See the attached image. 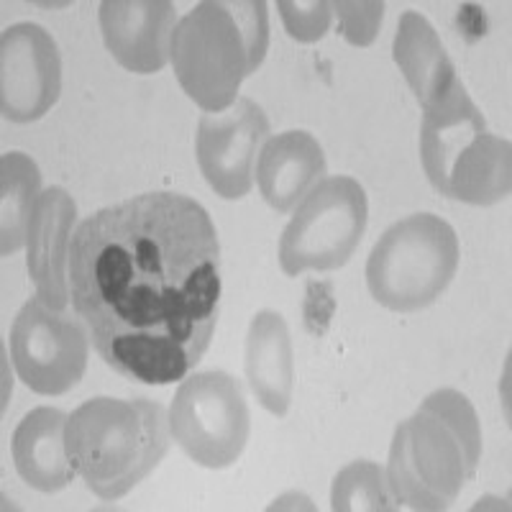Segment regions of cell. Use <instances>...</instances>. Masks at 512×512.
<instances>
[{"instance_id": "cell-1", "label": "cell", "mask_w": 512, "mask_h": 512, "mask_svg": "<svg viewBox=\"0 0 512 512\" xmlns=\"http://www.w3.org/2000/svg\"><path fill=\"white\" fill-rule=\"evenodd\" d=\"M70 292L108 367L141 384L187 377L221 305V244L208 210L177 192L98 210L72 239Z\"/></svg>"}, {"instance_id": "cell-2", "label": "cell", "mask_w": 512, "mask_h": 512, "mask_svg": "<svg viewBox=\"0 0 512 512\" xmlns=\"http://www.w3.org/2000/svg\"><path fill=\"white\" fill-rule=\"evenodd\" d=\"M479 459L482 431L472 402L446 387L397 425L384 477L397 505L436 512L454 505L477 474Z\"/></svg>"}, {"instance_id": "cell-3", "label": "cell", "mask_w": 512, "mask_h": 512, "mask_svg": "<svg viewBox=\"0 0 512 512\" xmlns=\"http://www.w3.org/2000/svg\"><path fill=\"white\" fill-rule=\"evenodd\" d=\"M267 49V3L205 0L177 21L169 59L187 98L221 113L239 100L241 82L259 70Z\"/></svg>"}, {"instance_id": "cell-4", "label": "cell", "mask_w": 512, "mask_h": 512, "mask_svg": "<svg viewBox=\"0 0 512 512\" xmlns=\"http://www.w3.org/2000/svg\"><path fill=\"white\" fill-rule=\"evenodd\" d=\"M172 428L152 400L95 397L67 418V454L75 472L100 500H118L159 466Z\"/></svg>"}, {"instance_id": "cell-5", "label": "cell", "mask_w": 512, "mask_h": 512, "mask_svg": "<svg viewBox=\"0 0 512 512\" xmlns=\"http://www.w3.org/2000/svg\"><path fill=\"white\" fill-rule=\"evenodd\" d=\"M420 162L441 195L469 205H495L510 195V141L489 134L487 121L459 80L425 105Z\"/></svg>"}, {"instance_id": "cell-6", "label": "cell", "mask_w": 512, "mask_h": 512, "mask_svg": "<svg viewBox=\"0 0 512 512\" xmlns=\"http://www.w3.org/2000/svg\"><path fill=\"white\" fill-rule=\"evenodd\" d=\"M459 269V239L443 218L415 213L384 231L367 262V285L384 308L413 313L436 303Z\"/></svg>"}, {"instance_id": "cell-7", "label": "cell", "mask_w": 512, "mask_h": 512, "mask_svg": "<svg viewBox=\"0 0 512 512\" xmlns=\"http://www.w3.org/2000/svg\"><path fill=\"white\" fill-rule=\"evenodd\" d=\"M367 195L351 177H328L308 192L280 241L282 272H333L354 256L367 231Z\"/></svg>"}, {"instance_id": "cell-8", "label": "cell", "mask_w": 512, "mask_h": 512, "mask_svg": "<svg viewBox=\"0 0 512 512\" xmlns=\"http://www.w3.org/2000/svg\"><path fill=\"white\" fill-rule=\"evenodd\" d=\"M169 428L177 446L195 464L226 469L236 464L249 441V405L239 379L226 372H198L180 384Z\"/></svg>"}, {"instance_id": "cell-9", "label": "cell", "mask_w": 512, "mask_h": 512, "mask_svg": "<svg viewBox=\"0 0 512 512\" xmlns=\"http://www.w3.org/2000/svg\"><path fill=\"white\" fill-rule=\"evenodd\" d=\"M11 359L31 392L64 395L88 367V333L80 320L34 297L13 320Z\"/></svg>"}, {"instance_id": "cell-10", "label": "cell", "mask_w": 512, "mask_h": 512, "mask_svg": "<svg viewBox=\"0 0 512 512\" xmlns=\"http://www.w3.org/2000/svg\"><path fill=\"white\" fill-rule=\"evenodd\" d=\"M62 90L57 44L36 24H16L0 39V111L13 123L39 121Z\"/></svg>"}, {"instance_id": "cell-11", "label": "cell", "mask_w": 512, "mask_h": 512, "mask_svg": "<svg viewBox=\"0 0 512 512\" xmlns=\"http://www.w3.org/2000/svg\"><path fill=\"white\" fill-rule=\"evenodd\" d=\"M269 121L254 100L239 98L221 113H205L198 126V164L208 185L226 200L249 195L254 159Z\"/></svg>"}, {"instance_id": "cell-12", "label": "cell", "mask_w": 512, "mask_h": 512, "mask_svg": "<svg viewBox=\"0 0 512 512\" xmlns=\"http://www.w3.org/2000/svg\"><path fill=\"white\" fill-rule=\"evenodd\" d=\"M175 26V6L167 0L100 3L105 47L121 67L136 75H154L167 64Z\"/></svg>"}, {"instance_id": "cell-13", "label": "cell", "mask_w": 512, "mask_h": 512, "mask_svg": "<svg viewBox=\"0 0 512 512\" xmlns=\"http://www.w3.org/2000/svg\"><path fill=\"white\" fill-rule=\"evenodd\" d=\"M77 221V205L62 187L41 192L29 223V277L44 303L64 310L70 300V239Z\"/></svg>"}, {"instance_id": "cell-14", "label": "cell", "mask_w": 512, "mask_h": 512, "mask_svg": "<svg viewBox=\"0 0 512 512\" xmlns=\"http://www.w3.org/2000/svg\"><path fill=\"white\" fill-rule=\"evenodd\" d=\"M326 175V154L308 131H285L264 144L256 182L277 213H290Z\"/></svg>"}, {"instance_id": "cell-15", "label": "cell", "mask_w": 512, "mask_h": 512, "mask_svg": "<svg viewBox=\"0 0 512 512\" xmlns=\"http://www.w3.org/2000/svg\"><path fill=\"white\" fill-rule=\"evenodd\" d=\"M67 418L57 408H34L13 433L18 474L44 495L64 489L77 474L67 454Z\"/></svg>"}, {"instance_id": "cell-16", "label": "cell", "mask_w": 512, "mask_h": 512, "mask_svg": "<svg viewBox=\"0 0 512 512\" xmlns=\"http://www.w3.org/2000/svg\"><path fill=\"white\" fill-rule=\"evenodd\" d=\"M246 377L256 400L272 415H285L295 384V361L287 323L280 313H256L246 336Z\"/></svg>"}, {"instance_id": "cell-17", "label": "cell", "mask_w": 512, "mask_h": 512, "mask_svg": "<svg viewBox=\"0 0 512 512\" xmlns=\"http://www.w3.org/2000/svg\"><path fill=\"white\" fill-rule=\"evenodd\" d=\"M392 54L423 108L456 82L454 62L443 49L436 29L420 13L408 11L400 18Z\"/></svg>"}, {"instance_id": "cell-18", "label": "cell", "mask_w": 512, "mask_h": 512, "mask_svg": "<svg viewBox=\"0 0 512 512\" xmlns=\"http://www.w3.org/2000/svg\"><path fill=\"white\" fill-rule=\"evenodd\" d=\"M41 198L39 167L26 154L0 159V254H16L26 244L29 223Z\"/></svg>"}, {"instance_id": "cell-19", "label": "cell", "mask_w": 512, "mask_h": 512, "mask_svg": "<svg viewBox=\"0 0 512 512\" xmlns=\"http://www.w3.org/2000/svg\"><path fill=\"white\" fill-rule=\"evenodd\" d=\"M331 507L336 512H390L400 505L387 487V477L374 461H354L333 479Z\"/></svg>"}, {"instance_id": "cell-20", "label": "cell", "mask_w": 512, "mask_h": 512, "mask_svg": "<svg viewBox=\"0 0 512 512\" xmlns=\"http://www.w3.org/2000/svg\"><path fill=\"white\" fill-rule=\"evenodd\" d=\"M277 8H280L282 24H285L287 34L292 39L303 41V44L318 41L320 36H326V31L331 29L333 3H326V0H310V3L280 0Z\"/></svg>"}, {"instance_id": "cell-21", "label": "cell", "mask_w": 512, "mask_h": 512, "mask_svg": "<svg viewBox=\"0 0 512 512\" xmlns=\"http://www.w3.org/2000/svg\"><path fill=\"white\" fill-rule=\"evenodd\" d=\"M333 13L344 31L346 41L354 47H369L382 24L384 3L369 0V3H333Z\"/></svg>"}]
</instances>
